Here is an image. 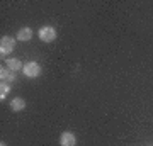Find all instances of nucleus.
Returning a JSON list of instances; mask_svg holds the SVG:
<instances>
[{"label":"nucleus","mask_w":153,"mask_h":146,"mask_svg":"<svg viewBox=\"0 0 153 146\" xmlns=\"http://www.w3.org/2000/svg\"><path fill=\"white\" fill-rule=\"evenodd\" d=\"M41 65L39 63H36V61H29V63H26L24 65V68H22V73L27 76V78H36V76L41 75Z\"/></svg>","instance_id":"1"},{"label":"nucleus","mask_w":153,"mask_h":146,"mask_svg":"<svg viewBox=\"0 0 153 146\" xmlns=\"http://www.w3.org/2000/svg\"><path fill=\"white\" fill-rule=\"evenodd\" d=\"M39 39L43 43H51L56 39V29L53 26H44L39 29Z\"/></svg>","instance_id":"2"},{"label":"nucleus","mask_w":153,"mask_h":146,"mask_svg":"<svg viewBox=\"0 0 153 146\" xmlns=\"http://www.w3.org/2000/svg\"><path fill=\"white\" fill-rule=\"evenodd\" d=\"M14 48H16V41H14V38H10V36H4V38L0 39V54H2V56L10 54L12 51H14Z\"/></svg>","instance_id":"3"},{"label":"nucleus","mask_w":153,"mask_h":146,"mask_svg":"<svg viewBox=\"0 0 153 146\" xmlns=\"http://www.w3.org/2000/svg\"><path fill=\"white\" fill-rule=\"evenodd\" d=\"M60 145H61V146H75V145H76L75 134H73V133H70V131L61 133V136H60Z\"/></svg>","instance_id":"4"},{"label":"nucleus","mask_w":153,"mask_h":146,"mask_svg":"<svg viewBox=\"0 0 153 146\" xmlns=\"http://www.w3.org/2000/svg\"><path fill=\"white\" fill-rule=\"evenodd\" d=\"M16 71H12V70H9V68H4L2 66V70H0V78H2V82H5V83H10V82H14L16 80V75H14Z\"/></svg>","instance_id":"5"},{"label":"nucleus","mask_w":153,"mask_h":146,"mask_svg":"<svg viewBox=\"0 0 153 146\" xmlns=\"http://www.w3.org/2000/svg\"><path fill=\"white\" fill-rule=\"evenodd\" d=\"M33 38V29L31 27H22L17 31V41H29Z\"/></svg>","instance_id":"6"},{"label":"nucleus","mask_w":153,"mask_h":146,"mask_svg":"<svg viewBox=\"0 0 153 146\" xmlns=\"http://www.w3.org/2000/svg\"><path fill=\"white\" fill-rule=\"evenodd\" d=\"M5 65H7V68H9V70H12V71H19V70H22V68H24V65L21 63V60H17V58H7Z\"/></svg>","instance_id":"7"},{"label":"nucleus","mask_w":153,"mask_h":146,"mask_svg":"<svg viewBox=\"0 0 153 146\" xmlns=\"http://www.w3.org/2000/svg\"><path fill=\"white\" fill-rule=\"evenodd\" d=\"M24 107H26V100H24V99H21V97L14 99V100L10 102V109L14 110V112H19V110H24Z\"/></svg>","instance_id":"8"},{"label":"nucleus","mask_w":153,"mask_h":146,"mask_svg":"<svg viewBox=\"0 0 153 146\" xmlns=\"http://www.w3.org/2000/svg\"><path fill=\"white\" fill-rule=\"evenodd\" d=\"M9 93H10V85L5 83V82H2V83H0V99L4 100Z\"/></svg>","instance_id":"9"},{"label":"nucleus","mask_w":153,"mask_h":146,"mask_svg":"<svg viewBox=\"0 0 153 146\" xmlns=\"http://www.w3.org/2000/svg\"><path fill=\"white\" fill-rule=\"evenodd\" d=\"M0 146H7V145H5V143H0Z\"/></svg>","instance_id":"10"}]
</instances>
